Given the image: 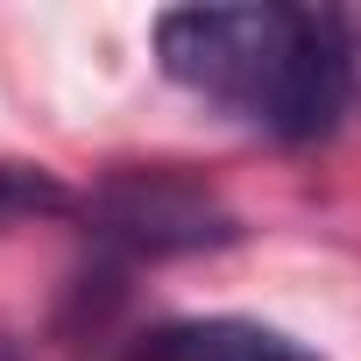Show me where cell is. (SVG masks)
I'll return each mask as SVG.
<instances>
[{
  "mask_svg": "<svg viewBox=\"0 0 361 361\" xmlns=\"http://www.w3.org/2000/svg\"><path fill=\"white\" fill-rule=\"evenodd\" d=\"M156 64L170 85L276 135L326 142L354 106V36L326 8H170L156 15Z\"/></svg>",
  "mask_w": 361,
  "mask_h": 361,
  "instance_id": "1",
  "label": "cell"
},
{
  "mask_svg": "<svg viewBox=\"0 0 361 361\" xmlns=\"http://www.w3.org/2000/svg\"><path fill=\"white\" fill-rule=\"evenodd\" d=\"M85 213L92 234L128 255H192V248H227L241 234L234 213L185 170H114L85 199Z\"/></svg>",
  "mask_w": 361,
  "mask_h": 361,
  "instance_id": "2",
  "label": "cell"
},
{
  "mask_svg": "<svg viewBox=\"0 0 361 361\" xmlns=\"http://www.w3.org/2000/svg\"><path fill=\"white\" fill-rule=\"evenodd\" d=\"M128 361H319L305 340L262 326V319H170L156 333H142V347Z\"/></svg>",
  "mask_w": 361,
  "mask_h": 361,
  "instance_id": "3",
  "label": "cell"
},
{
  "mask_svg": "<svg viewBox=\"0 0 361 361\" xmlns=\"http://www.w3.org/2000/svg\"><path fill=\"white\" fill-rule=\"evenodd\" d=\"M71 206L78 199L43 163H8L0 156V220H50V213H71Z\"/></svg>",
  "mask_w": 361,
  "mask_h": 361,
  "instance_id": "4",
  "label": "cell"
},
{
  "mask_svg": "<svg viewBox=\"0 0 361 361\" xmlns=\"http://www.w3.org/2000/svg\"><path fill=\"white\" fill-rule=\"evenodd\" d=\"M0 361H22V354H15V340H0Z\"/></svg>",
  "mask_w": 361,
  "mask_h": 361,
  "instance_id": "5",
  "label": "cell"
}]
</instances>
